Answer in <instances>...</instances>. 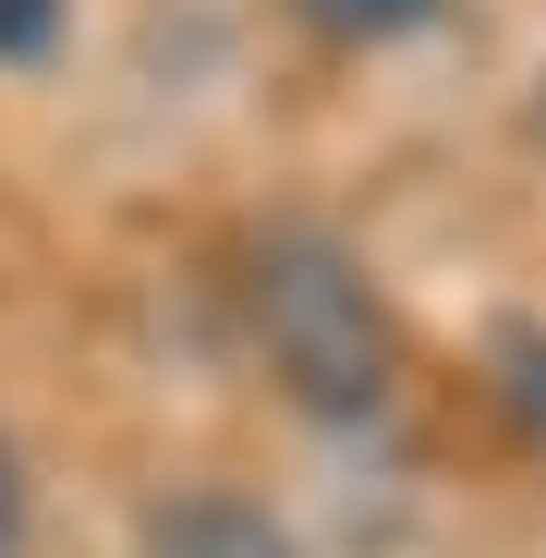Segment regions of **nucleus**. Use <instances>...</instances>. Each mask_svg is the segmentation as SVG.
Segmentation results:
<instances>
[{
    "label": "nucleus",
    "instance_id": "nucleus-1",
    "mask_svg": "<svg viewBox=\"0 0 546 558\" xmlns=\"http://www.w3.org/2000/svg\"><path fill=\"white\" fill-rule=\"evenodd\" d=\"M243 328L316 425H377L401 389V328L377 304V279L352 267V243H328L304 219L243 255Z\"/></svg>",
    "mask_w": 546,
    "mask_h": 558
},
{
    "label": "nucleus",
    "instance_id": "nucleus-2",
    "mask_svg": "<svg viewBox=\"0 0 546 558\" xmlns=\"http://www.w3.org/2000/svg\"><path fill=\"white\" fill-rule=\"evenodd\" d=\"M146 558H304V534L267 522L255 498H170L146 522Z\"/></svg>",
    "mask_w": 546,
    "mask_h": 558
},
{
    "label": "nucleus",
    "instance_id": "nucleus-3",
    "mask_svg": "<svg viewBox=\"0 0 546 558\" xmlns=\"http://www.w3.org/2000/svg\"><path fill=\"white\" fill-rule=\"evenodd\" d=\"M292 13L316 37H340V49H401V37H425L449 13V0H292Z\"/></svg>",
    "mask_w": 546,
    "mask_h": 558
},
{
    "label": "nucleus",
    "instance_id": "nucleus-4",
    "mask_svg": "<svg viewBox=\"0 0 546 558\" xmlns=\"http://www.w3.org/2000/svg\"><path fill=\"white\" fill-rule=\"evenodd\" d=\"M486 364H498V401H510V425L546 449V328H534V316H510V328L486 340Z\"/></svg>",
    "mask_w": 546,
    "mask_h": 558
},
{
    "label": "nucleus",
    "instance_id": "nucleus-5",
    "mask_svg": "<svg viewBox=\"0 0 546 558\" xmlns=\"http://www.w3.org/2000/svg\"><path fill=\"white\" fill-rule=\"evenodd\" d=\"M73 25V0H0V61H49Z\"/></svg>",
    "mask_w": 546,
    "mask_h": 558
},
{
    "label": "nucleus",
    "instance_id": "nucleus-6",
    "mask_svg": "<svg viewBox=\"0 0 546 558\" xmlns=\"http://www.w3.org/2000/svg\"><path fill=\"white\" fill-rule=\"evenodd\" d=\"M0 558H25V474H13V437H0Z\"/></svg>",
    "mask_w": 546,
    "mask_h": 558
},
{
    "label": "nucleus",
    "instance_id": "nucleus-7",
    "mask_svg": "<svg viewBox=\"0 0 546 558\" xmlns=\"http://www.w3.org/2000/svg\"><path fill=\"white\" fill-rule=\"evenodd\" d=\"M534 122H546V98H534Z\"/></svg>",
    "mask_w": 546,
    "mask_h": 558
}]
</instances>
